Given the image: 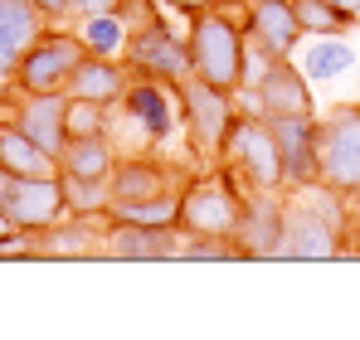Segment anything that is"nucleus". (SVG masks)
Wrapping results in <instances>:
<instances>
[{
  "label": "nucleus",
  "instance_id": "nucleus-1",
  "mask_svg": "<svg viewBox=\"0 0 360 340\" xmlns=\"http://www.w3.org/2000/svg\"><path fill=\"white\" fill-rule=\"evenodd\" d=\"M356 233V214L346 204L341 190L331 185H307V190H288V228H283V263H326L341 258L346 243Z\"/></svg>",
  "mask_w": 360,
  "mask_h": 340
},
{
  "label": "nucleus",
  "instance_id": "nucleus-2",
  "mask_svg": "<svg viewBox=\"0 0 360 340\" xmlns=\"http://www.w3.org/2000/svg\"><path fill=\"white\" fill-rule=\"evenodd\" d=\"M185 39H190L195 78L239 93L243 88V58H248L243 15H234V10H205V15H190V20H185Z\"/></svg>",
  "mask_w": 360,
  "mask_h": 340
},
{
  "label": "nucleus",
  "instance_id": "nucleus-3",
  "mask_svg": "<svg viewBox=\"0 0 360 340\" xmlns=\"http://www.w3.org/2000/svg\"><path fill=\"white\" fill-rule=\"evenodd\" d=\"M243 180L234 175L229 166H214L210 170H190V180L180 185V219L176 228L180 233H214V238H234L239 233V219H243Z\"/></svg>",
  "mask_w": 360,
  "mask_h": 340
},
{
  "label": "nucleus",
  "instance_id": "nucleus-4",
  "mask_svg": "<svg viewBox=\"0 0 360 340\" xmlns=\"http://www.w3.org/2000/svg\"><path fill=\"white\" fill-rule=\"evenodd\" d=\"M219 166H229L243 180V190H288L283 180V156H278V141L268 131V122L258 112L239 107L224 146H219Z\"/></svg>",
  "mask_w": 360,
  "mask_h": 340
},
{
  "label": "nucleus",
  "instance_id": "nucleus-5",
  "mask_svg": "<svg viewBox=\"0 0 360 340\" xmlns=\"http://www.w3.org/2000/svg\"><path fill=\"white\" fill-rule=\"evenodd\" d=\"M176 98H180V126L190 136V146L205 156V161H219V146L239 117V93L229 88H214L205 78H180L176 83Z\"/></svg>",
  "mask_w": 360,
  "mask_h": 340
},
{
  "label": "nucleus",
  "instance_id": "nucleus-6",
  "mask_svg": "<svg viewBox=\"0 0 360 340\" xmlns=\"http://www.w3.org/2000/svg\"><path fill=\"white\" fill-rule=\"evenodd\" d=\"M122 63H127L131 78H161V83H180V78L195 73V63H190V39H185L180 30H171L161 15L131 30V39H127V49H122Z\"/></svg>",
  "mask_w": 360,
  "mask_h": 340
},
{
  "label": "nucleus",
  "instance_id": "nucleus-7",
  "mask_svg": "<svg viewBox=\"0 0 360 340\" xmlns=\"http://www.w3.org/2000/svg\"><path fill=\"white\" fill-rule=\"evenodd\" d=\"M78 58H83L78 34L49 25V30L25 49V58H20L10 88H15V93H63L68 78H73V68H78Z\"/></svg>",
  "mask_w": 360,
  "mask_h": 340
},
{
  "label": "nucleus",
  "instance_id": "nucleus-8",
  "mask_svg": "<svg viewBox=\"0 0 360 340\" xmlns=\"http://www.w3.org/2000/svg\"><path fill=\"white\" fill-rule=\"evenodd\" d=\"M248 103V112L258 117H307L316 112V98H311V78L297 68V58H268L263 73L239 93Z\"/></svg>",
  "mask_w": 360,
  "mask_h": 340
},
{
  "label": "nucleus",
  "instance_id": "nucleus-9",
  "mask_svg": "<svg viewBox=\"0 0 360 340\" xmlns=\"http://www.w3.org/2000/svg\"><path fill=\"white\" fill-rule=\"evenodd\" d=\"M0 209L25 233H39V228L59 224L68 214L63 180L59 175H10V170H0Z\"/></svg>",
  "mask_w": 360,
  "mask_h": 340
},
{
  "label": "nucleus",
  "instance_id": "nucleus-10",
  "mask_svg": "<svg viewBox=\"0 0 360 340\" xmlns=\"http://www.w3.org/2000/svg\"><path fill=\"white\" fill-rule=\"evenodd\" d=\"M321 126V185L331 190H356L360 185V103H341L326 117H316Z\"/></svg>",
  "mask_w": 360,
  "mask_h": 340
},
{
  "label": "nucleus",
  "instance_id": "nucleus-11",
  "mask_svg": "<svg viewBox=\"0 0 360 340\" xmlns=\"http://www.w3.org/2000/svg\"><path fill=\"white\" fill-rule=\"evenodd\" d=\"M122 122L151 146V141H166L180 131V98H176V83H161V78H131L127 93L117 103Z\"/></svg>",
  "mask_w": 360,
  "mask_h": 340
},
{
  "label": "nucleus",
  "instance_id": "nucleus-12",
  "mask_svg": "<svg viewBox=\"0 0 360 340\" xmlns=\"http://www.w3.org/2000/svg\"><path fill=\"white\" fill-rule=\"evenodd\" d=\"M321 112L307 117H263L273 141H278V156H283V180L288 190H307L321 180V126H316Z\"/></svg>",
  "mask_w": 360,
  "mask_h": 340
},
{
  "label": "nucleus",
  "instance_id": "nucleus-13",
  "mask_svg": "<svg viewBox=\"0 0 360 340\" xmlns=\"http://www.w3.org/2000/svg\"><path fill=\"white\" fill-rule=\"evenodd\" d=\"M283 228H288V190H248L239 219V253L248 263H268L283 248Z\"/></svg>",
  "mask_w": 360,
  "mask_h": 340
},
{
  "label": "nucleus",
  "instance_id": "nucleus-14",
  "mask_svg": "<svg viewBox=\"0 0 360 340\" xmlns=\"http://www.w3.org/2000/svg\"><path fill=\"white\" fill-rule=\"evenodd\" d=\"M5 117L20 131H30L59 161V151L68 146V93H15V88H5Z\"/></svg>",
  "mask_w": 360,
  "mask_h": 340
},
{
  "label": "nucleus",
  "instance_id": "nucleus-15",
  "mask_svg": "<svg viewBox=\"0 0 360 340\" xmlns=\"http://www.w3.org/2000/svg\"><path fill=\"white\" fill-rule=\"evenodd\" d=\"M190 180V170L171 166L161 156H141V151H127L117 156V166L108 175V190H112V204H131V200H156V195H171Z\"/></svg>",
  "mask_w": 360,
  "mask_h": 340
},
{
  "label": "nucleus",
  "instance_id": "nucleus-16",
  "mask_svg": "<svg viewBox=\"0 0 360 340\" xmlns=\"http://www.w3.org/2000/svg\"><path fill=\"white\" fill-rule=\"evenodd\" d=\"M103 258H117V263H171V258H180V228H151V224H131V219H112L108 214Z\"/></svg>",
  "mask_w": 360,
  "mask_h": 340
},
{
  "label": "nucleus",
  "instance_id": "nucleus-17",
  "mask_svg": "<svg viewBox=\"0 0 360 340\" xmlns=\"http://www.w3.org/2000/svg\"><path fill=\"white\" fill-rule=\"evenodd\" d=\"M243 34H248L253 49H263L268 58H292L302 49V20L292 10V0H248Z\"/></svg>",
  "mask_w": 360,
  "mask_h": 340
},
{
  "label": "nucleus",
  "instance_id": "nucleus-18",
  "mask_svg": "<svg viewBox=\"0 0 360 340\" xmlns=\"http://www.w3.org/2000/svg\"><path fill=\"white\" fill-rule=\"evenodd\" d=\"M49 30V20L30 5V0H0V93L15 83V68L25 49Z\"/></svg>",
  "mask_w": 360,
  "mask_h": 340
},
{
  "label": "nucleus",
  "instance_id": "nucleus-19",
  "mask_svg": "<svg viewBox=\"0 0 360 340\" xmlns=\"http://www.w3.org/2000/svg\"><path fill=\"white\" fill-rule=\"evenodd\" d=\"M103 228L108 214H63L59 224L34 233V258H103Z\"/></svg>",
  "mask_w": 360,
  "mask_h": 340
},
{
  "label": "nucleus",
  "instance_id": "nucleus-20",
  "mask_svg": "<svg viewBox=\"0 0 360 340\" xmlns=\"http://www.w3.org/2000/svg\"><path fill=\"white\" fill-rule=\"evenodd\" d=\"M127 83H131V73H127V63H122V58L83 54L63 93H68V98H83V103H108V107H117L122 93H127Z\"/></svg>",
  "mask_w": 360,
  "mask_h": 340
},
{
  "label": "nucleus",
  "instance_id": "nucleus-21",
  "mask_svg": "<svg viewBox=\"0 0 360 340\" xmlns=\"http://www.w3.org/2000/svg\"><path fill=\"white\" fill-rule=\"evenodd\" d=\"M297 68L311 78V83H336V78H346V73H356L360 68V54L351 39H341V34H316L307 49H297Z\"/></svg>",
  "mask_w": 360,
  "mask_h": 340
},
{
  "label": "nucleus",
  "instance_id": "nucleus-22",
  "mask_svg": "<svg viewBox=\"0 0 360 340\" xmlns=\"http://www.w3.org/2000/svg\"><path fill=\"white\" fill-rule=\"evenodd\" d=\"M0 170H10V175H59V161L30 131H20L10 117H0Z\"/></svg>",
  "mask_w": 360,
  "mask_h": 340
},
{
  "label": "nucleus",
  "instance_id": "nucleus-23",
  "mask_svg": "<svg viewBox=\"0 0 360 340\" xmlns=\"http://www.w3.org/2000/svg\"><path fill=\"white\" fill-rule=\"evenodd\" d=\"M73 34H78L83 54L122 58L127 39H131V25H127L122 10H98V15H73Z\"/></svg>",
  "mask_w": 360,
  "mask_h": 340
},
{
  "label": "nucleus",
  "instance_id": "nucleus-24",
  "mask_svg": "<svg viewBox=\"0 0 360 340\" xmlns=\"http://www.w3.org/2000/svg\"><path fill=\"white\" fill-rule=\"evenodd\" d=\"M117 146L112 136H68V146L59 151V170L63 175H88V180H108L117 166Z\"/></svg>",
  "mask_w": 360,
  "mask_h": 340
},
{
  "label": "nucleus",
  "instance_id": "nucleus-25",
  "mask_svg": "<svg viewBox=\"0 0 360 340\" xmlns=\"http://www.w3.org/2000/svg\"><path fill=\"white\" fill-rule=\"evenodd\" d=\"M63 200H68V214H93V219H103L108 209H112V190H108V180H88V175H63Z\"/></svg>",
  "mask_w": 360,
  "mask_h": 340
},
{
  "label": "nucleus",
  "instance_id": "nucleus-26",
  "mask_svg": "<svg viewBox=\"0 0 360 340\" xmlns=\"http://www.w3.org/2000/svg\"><path fill=\"white\" fill-rule=\"evenodd\" d=\"M239 243L234 238H214V233H180V263H239Z\"/></svg>",
  "mask_w": 360,
  "mask_h": 340
},
{
  "label": "nucleus",
  "instance_id": "nucleus-27",
  "mask_svg": "<svg viewBox=\"0 0 360 340\" xmlns=\"http://www.w3.org/2000/svg\"><path fill=\"white\" fill-rule=\"evenodd\" d=\"M68 136H112V107L68 98Z\"/></svg>",
  "mask_w": 360,
  "mask_h": 340
},
{
  "label": "nucleus",
  "instance_id": "nucleus-28",
  "mask_svg": "<svg viewBox=\"0 0 360 340\" xmlns=\"http://www.w3.org/2000/svg\"><path fill=\"white\" fill-rule=\"evenodd\" d=\"M292 10H297V20H302V34H346L356 25L341 10H331L326 0H292Z\"/></svg>",
  "mask_w": 360,
  "mask_h": 340
},
{
  "label": "nucleus",
  "instance_id": "nucleus-29",
  "mask_svg": "<svg viewBox=\"0 0 360 340\" xmlns=\"http://www.w3.org/2000/svg\"><path fill=\"white\" fill-rule=\"evenodd\" d=\"M161 10H171V15H180V20H190V15H205V10H234V15H243L248 5H239V0H156Z\"/></svg>",
  "mask_w": 360,
  "mask_h": 340
},
{
  "label": "nucleus",
  "instance_id": "nucleus-30",
  "mask_svg": "<svg viewBox=\"0 0 360 340\" xmlns=\"http://www.w3.org/2000/svg\"><path fill=\"white\" fill-rule=\"evenodd\" d=\"M49 25H63V20H73V0H30Z\"/></svg>",
  "mask_w": 360,
  "mask_h": 340
},
{
  "label": "nucleus",
  "instance_id": "nucleus-31",
  "mask_svg": "<svg viewBox=\"0 0 360 340\" xmlns=\"http://www.w3.org/2000/svg\"><path fill=\"white\" fill-rule=\"evenodd\" d=\"M326 5H331V10H341L346 20H356V25H360V0H326Z\"/></svg>",
  "mask_w": 360,
  "mask_h": 340
},
{
  "label": "nucleus",
  "instance_id": "nucleus-32",
  "mask_svg": "<svg viewBox=\"0 0 360 340\" xmlns=\"http://www.w3.org/2000/svg\"><path fill=\"white\" fill-rule=\"evenodd\" d=\"M346 253H351V258H360V219H356V233H351V243H346ZM346 253H341V258H346Z\"/></svg>",
  "mask_w": 360,
  "mask_h": 340
},
{
  "label": "nucleus",
  "instance_id": "nucleus-33",
  "mask_svg": "<svg viewBox=\"0 0 360 340\" xmlns=\"http://www.w3.org/2000/svg\"><path fill=\"white\" fill-rule=\"evenodd\" d=\"M346 204H351V214L360 219V185H356V190H346Z\"/></svg>",
  "mask_w": 360,
  "mask_h": 340
}]
</instances>
